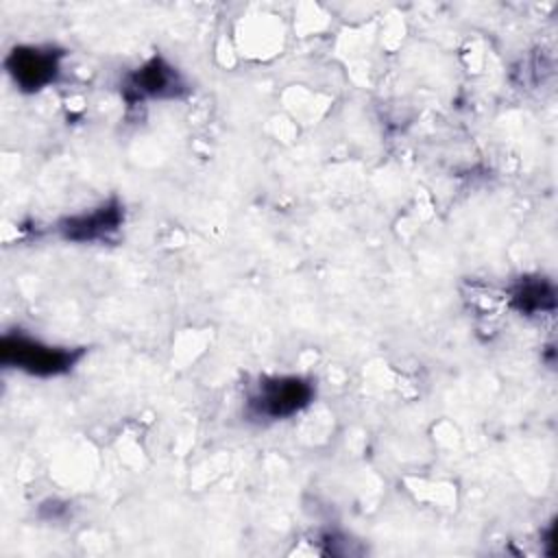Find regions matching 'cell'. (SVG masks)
<instances>
[{
    "label": "cell",
    "mask_w": 558,
    "mask_h": 558,
    "mask_svg": "<svg viewBox=\"0 0 558 558\" xmlns=\"http://www.w3.org/2000/svg\"><path fill=\"white\" fill-rule=\"evenodd\" d=\"M78 357L81 351L48 347L22 333H7L0 344V360L4 366H15L39 377L61 375L70 371Z\"/></svg>",
    "instance_id": "1"
},
{
    "label": "cell",
    "mask_w": 558,
    "mask_h": 558,
    "mask_svg": "<svg viewBox=\"0 0 558 558\" xmlns=\"http://www.w3.org/2000/svg\"><path fill=\"white\" fill-rule=\"evenodd\" d=\"M314 388L303 377H270L264 379L257 392L248 399L251 410L266 418H286L303 410L312 401Z\"/></svg>",
    "instance_id": "2"
},
{
    "label": "cell",
    "mask_w": 558,
    "mask_h": 558,
    "mask_svg": "<svg viewBox=\"0 0 558 558\" xmlns=\"http://www.w3.org/2000/svg\"><path fill=\"white\" fill-rule=\"evenodd\" d=\"M61 52L52 48L17 46L7 57V70L24 92H37L54 81Z\"/></svg>",
    "instance_id": "3"
},
{
    "label": "cell",
    "mask_w": 558,
    "mask_h": 558,
    "mask_svg": "<svg viewBox=\"0 0 558 558\" xmlns=\"http://www.w3.org/2000/svg\"><path fill=\"white\" fill-rule=\"evenodd\" d=\"M183 89V83L172 65H168L163 59L155 57L148 63H144L140 70L131 72L124 81V98L129 102H137L144 98H166V96H179Z\"/></svg>",
    "instance_id": "4"
},
{
    "label": "cell",
    "mask_w": 558,
    "mask_h": 558,
    "mask_svg": "<svg viewBox=\"0 0 558 558\" xmlns=\"http://www.w3.org/2000/svg\"><path fill=\"white\" fill-rule=\"evenodd\" d=\"M122 222V207L118 201H109L98 209L81 216H72L61 222V235L72 242H94L109 233H116Z\"/></svg>",
    "instance_id": "5"
},
{
    "label": "cell",
    "mask_w": 558,
    "mask_h": 558,
    "mask_svg": "<svg viewBox=\"0 0 558 558\" xmlns=\"http://www.w3.org/2000/svg\"><path fill=\"white\" fill-rule=\"evenodd\" d=\"M556 303V292L554 286L545 279H534V281H521L514 290H512V305L521 312V314H536V312H545L551 310Z\"/></svg>",
    "instance_id": "6"
}]
</instances>
